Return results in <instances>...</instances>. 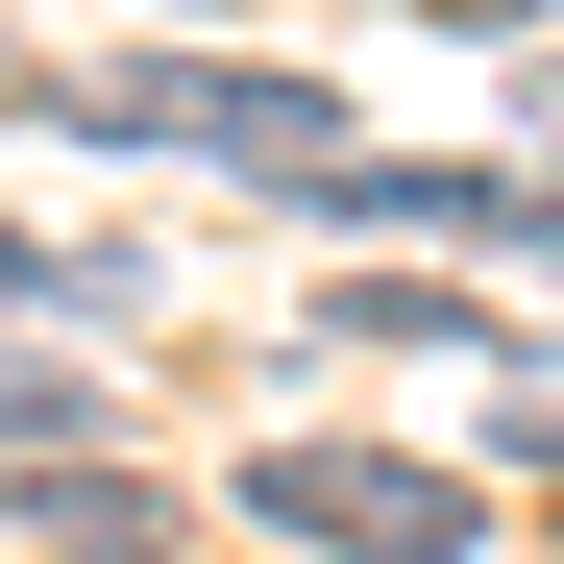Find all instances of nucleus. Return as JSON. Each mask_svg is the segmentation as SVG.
<instances>
[{"mask_svg":"<svg viewBox=\"0 0 564 564\" xmlns=\"http://www.w3.org/2000/svg\"><path fill=\"white\" fill-rule=\"evenodd\" d=\"M0 442H99V417H74V393H25V368H0Z\"/></svg>","mask_w":564,"mask_h":564,"instance_id":"6","label":"nucleus"},{"mask_svg":"<svg viewBox=\"0 0 564 564\" xmlns=\"http://www.w3.org/2000/svg\"><path fill=\"white\" fill-rule=\"evenodd\" d=\"M246 516L270 540H344V564H466V491L393 442H246Z\"/></svg>","mask_w":564,"mask_h":564,"instance_id":"2","label":"nucleus"},{"mask_svg":"<svg viewBox=\"0 0 564 564\" xmlns=\"http://www.w3.org/2000/svg\"><path fill=\"white\" fill-rule=\"evenodd\" d=\"M0 319H123V246H0Z\"/></svg>","mask_w":564,"mask_h":564,"instance_id":"4","label":"nucleus"},{"mask_svg":"<svg viewBox=\"0 0 564 564\" xmlns=\"http://www.w3.org/2000/svg\"><path fill=\"white\" fill-rule=\"evenodd\" d=\"M516 123H540V172H564V50H516Z\"/></svg>","mask_w":564,"mask_h":564,"instance_id":"7","label":"nucleus"},{"mask_svg":"<svg viewBox=\"0 0 564 564\" xmlns=\"http://www.w3.org/2000/svg\"><path fill=\"white\" fill-rule=\"evenodd\" d=\"M50 564H197V540H148V491H123V466H99V491L50 516Z\"/></svg>","mask_w":564,"mask_h":564,"instance_id":"5","label":"nucleus"},{"mask_svg":"<svg viewBox=\"0 0 564 564\" xmlns=\"http://www.w3.org/2000/svg\"><path fill=\"white\" fill-rule=\"evenodd\" d=\"M344 221H368V246H540V172H393V148H368Z\"/></svg>","mask_w":564,"mask_h":564,"instance_id":"3","label":"nucleus"},{"mask_svg":"<svg viewBox=\"0 0 564 564\" xmlns=\"http://www.w3.org/2000/svg\"><path fill=\"white\" fill-rule=\"evenodd\" d=\"M50 99H74V123H123V148H221V172H295V197H344V172H368L319 74H221V50H197V74H172V50H123V74H50Z\"/></svg>","mask_w":564,"mask_h":564,"instance_id":"1","label":"nucleus"},{"mask_svg":"<svg viewBox=\"0 0 564 564\" xmlns=\"http://www.w3.org/2000/svg\"><path fill=\"white\" fill-rule=\"evenodd\" d=\"M442 25H564V0H442Z\"/></svg>","mask_w":564,"mask_h":564,"instance_id":"8","label":"nucleus"}]
</instances>
